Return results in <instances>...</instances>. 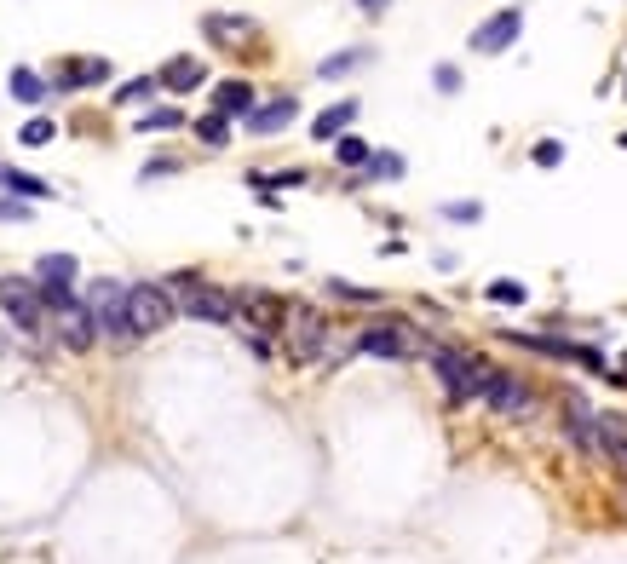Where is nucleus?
I'll list each match as a JSON object with an SVG mask.
<instances>
[{
    "mask_svg": "<svg viewBox=\"0 0 627 564\" xmlns=\"http://www.w3.org/2000/svg\"><path fill=\"white\" fill-rule=\"evenodd\" d=\"M432 81H438V93H461V70H455V64H438Z\"/></svg>",
    "mask_w": 627,
    "mask_h": 564,
    "instance_id": "34",
    "label": "nucleus"
},
{
    "mask_svg": "<svg viewBox=\"0 0 627 564\" xmlns=\"http://www.w3.org/2000/svg\"><path fill=\"white\" fill-rule=\"evenodd\" d=\"M236 323H242L248 334H282V323H288V300H282V294H265V288L236 294Z\"/></svg>",
    "mask_w": 627,
    "mask_h": 564,
    "instance_id": "6",
    "label": "nucleus"
},
{
    "mask_svg": "<svg viewBox=\"0 0 627 564\" xmlns=\"http://www.w3.org/2000/svg\"><path fill=\"white\" fill-rule=\"evenodd\" d=\"M202 29H208L213 41H242V35H254V24H248V18H219V12H213V18H202Z\"/></svg>",
    "mask_w": 627,
    "mask_h": 564,
    "instance_id": "25",
    "label": "nucleus"
},
{
    "mask_svg": "<svg viewBox=\"0 0 627 564\" xmlns=\"http://www.w3.org/2000/svg\"><path fill=\"white\" fill-rule=\"evenodd\" d=\"M369 156H374V144L357 139V133H340V139H334V162L340 167H369Z\"/></svg>",
    "mask_w": 627,
    "mask_h": 564,
    "instance_id": "20",
    "label": "nucleus"
},
{
    "mask_svg": "<svg viewBox=\"0 0 627 564\" xmlns=\"http://www.w3.org/2000/svg\"><path fill=\"white\" fill-rule=\"evenodd\" d=\"M363 64H369V52L351 47V52H334V58H323V64H317V75H323V81H340V75L363 70Z\"/></svg>",
    "mask_w": 627,
    "mask_h": 564,
    "instance_id": "22",
    "label": "nucleus"
},
{
    "mask_svg": "<svg viewBox=\"0 0 627 564\" xmlns=\"http://www.w3.org/2000/svg\"><path fill=\"white\" fill-rule=\"evenodd\" d=\"M449 219H455V225H472V219H478V202H449Z\"/></svg>",
    "mask_w": 627,
    "mask_h": 564,
    "instance_id": "35",
    "label": "nucleus"
},
{
    "mask_svg": "<svg viewBox=\"0 0 627 564\" xmlns=\"http://www.w3.org/2000/svg\"><path fill=\"white\" fill-rule=\"evenodd\" d=\"M58 340H64L70 352H93V340H98V323H93V311L81 306V300H70V306L58 311Z\"/></svg>",
    "mask_w": 627,
    "mask_h": 564,
    "instance_id": "11",
    "label": "nucleus"
},
{
    "mask_svg": "<svg viewBox=\"0 0 627 564\" xmlns=\"http://www.w3.org/2000/svg\"><path fill=\"white\" fill-rule=\"evenodd\" d=\"M179 311H173V294H167L162 282H133L127 288V329L133 340H150V334H162Z\"/></svg>",
    "mask_w": 627,
    "mask_h": 564,
    "instance_id": "3",
    "label": "nucleus"
},
{
    "mask_svg": "<svg viewBox=\"0 0 627 564\" xmlns=\"http://www.w3.org/2000/svg\"><path fill=\"white\" fill-rule=\"evenodd\" d=\"M202 81H208L202 58H167L162 75H156V87H167V93H196Z\"/></svg>",
    "mask_w": 627,
    "mask_h": 564,
    "instance_id": "12",
    "label": "nucleus"
},
{
    "mask_svg": "<svg viewBox=\"0 0 627 564\" xmlns=\"http://www.w3.org/2000/svg\"><path fill=\"white\" fill-rule=\"evenodd\" d=\"M484 294H489V300H495V306H524V300H530V288H524V282H512V277L489 282Z\"/></svg>",
    "mask_w": 627,
    "mask_h": 564,
    "instance_id": "28",
    "label": "nucleus"
},
{
    "mask_svg": "<svg viewBox=\"0 0 627 564\" xmlns=\"http://www.w3.org/2000/svg\"><path fill=\"white\" fill-rule=\"evenodd\" d=\"M35 277H41V282H75V277H81V265H75V254H41Z\"/></svg>",
    "mask_w": 627,
    "mask_h": 564,
    "instance_id": "21",
    "label": "nucleus"
},
{
    "mask_svg": "<svg viewBox=\"0 0 627 564\" xmlns=\"http://www.w3.org/2000/svg\"><path fill=\"white\" fill-rule=\"evenodd\" d=\"M357 352L369 357H409V323H369V329L357 334Z\"/></svg>",
    "mask_w": 627,
    "mask_h": 564,
    "instance_id": "10",
    "label": "nucleus"
},
{
    "mask_svg": "<svg viewBox=\"0 0 627 564\" xmlns=\"http://www.w3.org/2000/svg\"><path fill=\"white\" fill-rule=\"evenodd\" d=\"M386 6H392V0H357V12H369V18H380Z\"/></svg>",
    "mask_w": 627,
    "mask_h": 564,
    "instance_id": "36",
    "label": "nucleus"
},
{
    "mask_svg": "<svg viewBox=\"0 0 627 564\" xmlns=\"http://www.w3.org/2000/svg\"><path fill=\"white\" fill-rule=\"evenodd\" d=\"M144 98H156V75H139V81H127L116 93V104H144Z\"/></svg>",
    "mask_w": 627,
    "mask_h": 564,
    "instance_id": "30",
    "label": "nucleus"
},
{
    "mask_svg": "<svg viewBox=\"0 0 627 564\" xmlns=\"http://www.w3.org/2000/svg\"><path fill=\"white\" fill-rule=\"evenodd\" d=\"M535 162H541V167H558V162H564V144H558V139H541V144H535Z\"/></svg>",
    "mask_w": 627,
    "mask_h": 564,
    "instance_id": "32",
    "label": "nucleus"
},
{
    "mask_svg": "<svg viewBox=\"0 0 627 564\" xmlns=\"http://www.w3.org/2000/svg\"><path fill=\"white\" fill-rule=\"evenodd\" d=\"M0 190H12V196H24V202H47V196H52L47 179H35V173H18V167H0Z\"/></svg>",
    "mask_w": 627,
    "mask_h": 564,
    "instance_id": "17",
    "label": "nucleus"
},
{
    "mask_svg": "<svg viewBox=\"0 0 627 564\" xmlns=\"http://www.w3.org/2000/svg\"><path fill=\"white\" fill-rule=\"evenodd\" d=\"M478 398L489 403V409H501V415H530V386L518 375H507V369H489V380H484V392Z\"/></svg>",
    "mask_w": 627,
    "mask_h": 564,
    "instance_id": "8",
    "label": "nucleus"
},
{
    "mask_svg": "<svg viewBox=\"0 0 627 564\" xmlns=\"http://www.w3.org/2000/svg\"><path fill=\"white\" fill-rule=\"evenodd\" d=\"M12 98H18V104H47V81L18 64V70H12Z\"/></svg>",
    "mask_w": 627,
    "mask_h": 564,
    "instance_id": "23",
    "label": "nucleus"
},
{
    "mask_svg": "<svg viewBox=\"0 0 627 564\" xmlns=\"http://www.w3.org/2000/svg\"><path fill=\"white\" fill-rule=\"evenodd\" d=\"M300 116V98H271V104H254V110H248V127H254V133H277V127H288V121Z\"/></svg>",
    "mask_w": 627,
    "mask_h": 564,
    "instance_id": "15",
    "label": "nucleus"
},
{
    "mask_svg": "<svg viewBox=\"0 0 627 564\" xmlns=\"http://www.w3.org/2000/svg\"><path fill=\"white\" fill-rule=\"evenodd\" d=\"M248 110H254V87H248V81H219V87H213V116L248 121Z\"/></svg>",
    "mask_w": 627,
    "mask_h": 564,
    "instance_id": "16",
    "label": "nucleus"
},
{
    "mask_svg": "<svg viewBox=\"0 0 627 564\" xmlns=\"http://www.w3.org/2000/svg\"><path fill=\"white\" fill-rule=\"evenodd\" d=\"M173 127H185V116H179L173 104H156V110L139 116V133H173Z\"/></svg>",
    "mask_w": 627,
    "mask_h": 564,
    "instance_id": "26",
    "label": "nucleus"
},
{
    "mask_svg": "<svg viewBox=\"0 0 627 564\" xmlns=\"http://www.w3.org/2000/svg\"><path fill=\"white\" fill-rule=\"evenodd\" d=\"M196 139L208 144V150H225V139H231V121H225V116H213V110H208V116L196 121Z\"/></svg>",
    "mask_w": 627,
    "mask_h": 564,
    "instance_id": "27",
    "label": "nucleus"
},
{
    "mask_svg": "<svg viewBox=\"0 0 627 564\" xmlns=\"http://www.w3.org/2000/svg\"><path fill=\"white\" fill-rule=\"evenodd\" d=\"M104 75H110V64H104V58H75V64H64V70H58V87H98Z\"/></svg>",
    "mask_w": 627,
    "mask_h": 564,
    "instance_id": "18",
    "label": "nucleus"
},
{
    "mask_svg": "<svg viewBox=\"0 0 627 564\" xmlns=\"http://www.w3.org/2000/svg\"><path fill=\"white\" fill-rule=\"evenodd\" d=\"M369 173H380V179H397V173H403V156H369Z\"/></svg>",
    "mask_w": 627,
    "mask_h": 564,
    "instance_id": "33",
    "label": "nucleus"
},
{
    "mask_svg": "<svg viewBox=\"0 0 627 564\" xmlns=\"http://www.w3.org/2000/svg\"><path fill=\"white\" fill-rule=\"evenodd\" d=\"M87 311H93V323H98L104 340H116V346L133 340V329H127V288H121V282H93V288H87Z\"/></svg>",
    "mask_w": 627,
    "mask_h": 564,
    "instance_id": "5",
    "label": "nucleus"
},
{
    "mask_svg": "<svg viewBox=\"0 0 627 564\" xmlns=\"http://www.w3.org/2000/svg\"><path fill=\"white\" fill-rule=\"evenodd\" d=\"M564 438H570V444H581V449H599V415H593L581 398L564 403Z\"/></svg>",
    "mask_w": 627,
    "mask_h": 564,
    "instance_id": "13",
    "label": "nucleus"
},
{
    "mask_svg": "<svg viewBox=\"0 0 627 564\" xmlns=\"http://www.w3.org/2000/svg\"><path fill=\"white\" fill-rule=\"evenodd\" d=\"M426 363H432V375L443 380L449 403H472L478 392H484V380H489V363L455 352V346H432V352H426Z\"/></svg>",
    "mask_w": 627,
    "mask_h": 564,
    "instance_id": "2",
    "label": "nucleus"
},
{
    "mask_svg": "<svg viewBox=\"0 0 627 564\" xmlns=\"http://www.w3.org/2000/svg\"><path fill=\"white\" fill-rule=\"evenodd\" d=\"M622 467H627V455H622Z\"/></svg>",
    "mask_w": 627,
    "mask_h": 564,
    "instance_id": "37",
    "label": "nucleus"
},
{
    "mask_svg": "<svg viewBox=\"0 0 627 564\" xmlns=\"http://www.w3.org/2000/svg\"><path fill=\"white\" fill-rule=\"evenodd\" d=\"M282 334H288V357H294V363H317L323 346H328V317L317 306H288Z\"/></svg>",
    "mask_w": 627,
    "mask_h": 564,
    "instance_id": "4",
    "label": "nucleus"
},
{
    "mask_svg": "<svg viewBox=\"0 0 627 564\" xmlns=\"http://www.w3.org/2000/svg\"><path fill=\"white\" fill-rule=\"evenodd\" d=\"M622 150H627V139H622Z\"/></svg>",
    "mask_w": 627,
    "mask_h": 564,
    "instance_id": "38",
    "label": "nucleus"
},
{
    "mask_svg": "<svg viewBox=\"0 0 627 564\" xmlns=\"http://www.w3.org/2000/svg\"><path fill=\"white\" fill-rule=\"evenodd\" d=\"M351 121H357V98H340V104H328L323 116L311 121V139H317V144H334L340 133H351Z\"/></svg>",
    "mask_w": 627,
    "mask_h": 564,
    "instance_id": "14",
    "label": "nucleus"
},
{
    "mask_svg": "<svg viewBox=\"0 0 627 564\" xmlns=\"http://www.w3.org/2000/svg\"><path fill=\"white\" fill-rule=\"evenodd\" d=\"M0 311H6L24 334H41V300H35V282L0 277Z\"/></svg>",
    "mask_w": 627,
    "mask_h": 564,
    "instance_id": "7",
    "label": "nucleus"
},
{
    "mask_svg": "<svg viewBox=\"0 0 627 564\" xmlns=\"http://www.w3.org/2000/svg\"><path fill=\"white\" fill-rule=\"evenodd\" d=\"M328 294H334V300H351V306H374V300H380L374 288H357V282H328Z\"/></svg>",
    "mask_w": 627,
    "mask_h": 564,
    "instance_id": "29",
    "label": "nucleus"
},
{
    "mask_svg": "<svg viewBox=\"0 0 627 564\" xmlns=\"http://www.w3.org/2000/svg\"><path fill=\"white\" fill-rule=\"evenodd\" d=\"M599 449L610 461H622L627 455V415H599Z\"/></svg>",
    "mask_w": 627,
    "mask_h": 564,
    "instance_id": "19",
    "label": "nucleus"
},
{
    "mask_svg": "<svg viewBox=\"0 0 627 564\" xmlns=\"http://www.w3.org/2000/svg\"><path fill=\"white\" fill-rule=\"evenodd\" d=\"M18 219H29V202L24 196H0V225H18Z\"/></svg>",
    "mask_w": 627,
    "mask_h": 564,
    "instance_id": "31",
    "label": "nucleus"
},
{
    "mask_svg": "<svg viewBox=\"0 0 627 564\" xmlns=\"http://www.w3.org/2000/svg\"><path fill=\"white\" fill-rule=\"evenodd\" d=\"M52 139H58V121L52 116H29L24 133H18V144H29V150H47Z\"/></svg>",
    "mask_w": 627,
    "mask_h": 564,
    "instance_id": "24",
    "label": "nucleus"
},
{
    "mask_svg": "<svg viewBox=\"0 0 627 564\" xmlns=\"http://www.w3.org/2000/svg\"><path fill=\"white\" fill-rule=\"evenodd\" d=\"M518 29H524V12L518 6H501L489 24L472 29V52H484V58H495V52H507L512 41H518Z\"/></svg>",
    "mask_w": 627,
    "mask_h": 564,
    "instance_id": "9",
    "label": "nucleus"
},
{
    "mask_svg": "<svg viewBox=\"0 0 627 564\" xmlns=\"http://www.w3.org/2000/svg\"><path fill=\"white\" fill-rule=\"evenodd\" d=\"M162 288L173 294V311H185L196 323H213V329H236V294H225L219 282H202L196 271H179Z\"/></svg>",
    "mask_w": 627,
    "mask_h": 564,
    "instance_id": "1",
    "label": "nucleus"
}]
</instances>
